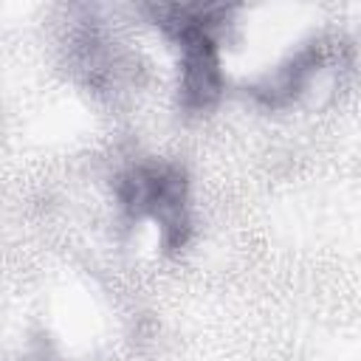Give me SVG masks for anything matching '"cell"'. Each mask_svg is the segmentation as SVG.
<instances>
[{"instance_id":"obj_1","label":"cell","mask_w":361,"mask_h":361,"mask_svg":"<svg viewBox=\"0 0 361 361\" xmlns=\"http://www.w3.org/2000/svg\"><path fill=\"white\" fill-rule=\"evenodd\" d=\"M141 11L178 51V107L186 116L212 113L226 93L220 42L240 8L226 3H149Z\"/></svg>"},{"instance_id":"obj_2","label":"cell","mask_w":361,"mask_h":361,"mask_svg":"<svg viewBox=\"0 0 361 361\" xmlns=\"http://www.w3.org/2000/svg\"><path fill=\"white\" fill-rule=\"evenodd\" d=\"M113 200L127 226L149 223L164 254H180L195 234L189 172L169 158H138L113 178Z\"/></svg>"},{"instance_id":"obj_3","label":"cell","mask_w":361,"mask_h":361,"mask_svg":"<svg viewBox=\"0 0 361 361\" xmlns=\"http://www.w3.org/2000/svg\"><path fill=\"white\" fill-rule=\"evenodd\" d=\"M347 59V45L338 37H310L285 54L274 68L245 85V96L262 110H288L299 104L310 87Z\"/></svg>"},{"instance_id":"obj_4","label":"cell","mask_w":361,"mask_h":361,"mask_svg":"<svg viewBox=\"0 0 361 361\" xmlns=\"http://www.w3.org/2000/svg\"><path fill=\"white\" fill-rule=\"evenodd\" d=\"M68 31V68L82 79V85L93 93H118L135 76L133 56L121 48V42L107 31L104 20L93 14V8H82V17L73 20Z\"/></svg>"}]
</instances>
